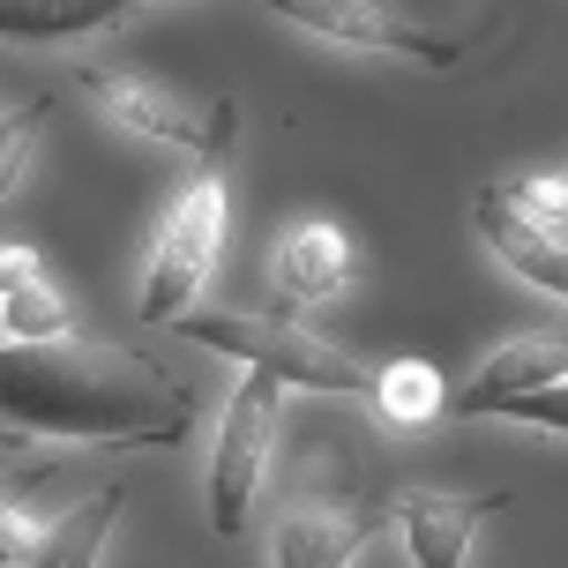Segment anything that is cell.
<instances>
[{"mask_svg": "<svg viewBox=\"0 0 568 568\" xmlns=\"http://www.w3.org/2000/svg\"><path fill=\"white\" fill-rule=\"evenodd\" d=\"M554 382H568V329H539V337L501 344V352L449 397V412L456 419H509L524 397H539Z\"/></svg>", "mask_w": 568, "mask_h": 568, "instance_id": "9c48e42d", "label": "cell"}, {"mask_svg": "<svg viewBox=\"0 0 568 568\" xmlns=\"http://www.w3.org/2000/svg\"><path fill=\"white\" fill-rule=\"evenodd\" d=\"M217 255H225V172H195V180L180 187V202L165 210V225H158L135 314L142 322H180V314H195V292L210 284Z\"/></svg>", "mask_w": 568, "mask_h": 568, "instance_id": "277c9868", "label": "cell"}, {"mask_svg": "<svg viewBox=\"0 0 568 568\" xmlns=\"http://www.w3.org/2000/svg\"><path fill=\"white\" fill-rule=\"evenodd\" d=\"M38 539H45V531H38V524L23 516V501L8 494V516H0V568H30Z\"/></svg>", "mask_w": 568, "mask_h": 568, "instance_id": "ac0fdd59", "label": "cell"}, {"mask_svg": "<svg viewBox=\"0 0 568 568\" xmlns=\"http://www.w3.org/2000/svg\"><path fill=\"white\" fill-rule=\"evenodd\" d=\"M202 352H232L247 359V374H270L277 389H314V397H359L374 404V367L352 359L344 344L300 329L292 314H180L172 322Z\"/></svg>", "mask_w": 568, "mask_h": 568, "instance_id": "3957f363", "label": "cell"}, {"mask_svg": "<svg viewBox=\"0 0 568 568\" xmlns=\"http://www.w3.org/2000/svg\"><path fill=\"white\" fill-rule=\"evenodd\" d=\"M0 344H60L75 337V314L53 292V277L38 270L30 247H0Z\"/></svg>", "mask_w": 568, "mask_h": 568, "instance_id": "7c38bea8", "label": "cell"}, {"mask_svg": "<svg viewBox=\"0 0 568 568\" xmlns=\"http://www.w3.org/2000/svg\"><path fill=\"white\" fill-rule=\"evenodd\" d=\"M509 419L516 426H546V434H568V382H554V389H539V397H524Z\"/></svg>", "mask_w": 568, "mask_h": 568, "instance_id": "d6986e66", "label": "cell"}, {"mask_svg": "<svg viewBox=\"0 0 568 568\" xmlns=\"http://www.w3.org/2000/svg\"><path fill=\"white\" fill-rule=\"evenodd\" d=\"M359 284V247L337 225H292L277 240V292L292 307H322Z\"/></svg>", "mask_w": 568, "mask_h": 568, "instance_id": "8fae6325", "label": "cell"}, {"mask_svg": "<svg viewBox=\"0 0 568 568\" xmlns=\"http://www.w3.org/2000/svg\"><path fill=\"white\" fill-rule=\"evenodd\" d=\"M135 16L128 0H0V38L53 45V38H105Z\"/></svg>", "mask_w": 568, "mask_h": 568, "instance_id": "5bb4252c", "label": "cell"}, {"mask_svg": "<svg viewBox=\"0 0 568 568\" xmlns=\"http://www.w3.org/2000/svg\"><path fill=\"white\" fill-rule=\"evenodd\" d=\"M195 389L113 337L0 344V449H180Z\"/></svg>", "mask_w": 568, "mask_h": 568, "instance_id": "6da1fadb", "label": "cell"}, {"mask_svg": "<svg viewBox=\"0 0 568 568\" xmlns=\"http://www.w3.org/2000/svg\"><path fill=\"white\" fill-rule=\"evenodd\" d=\"M45 120H53V98H45V90L0 113V210H8V195H16V180H23V165H30V150H38V128H45Z\"/></svg>", "mask_w": 568, "mask_h": 568, "instance_id": "2e32d148", "label": "cell"}, {"mask_svg": "<svg viewBox=\"0 0 568 568\" xmlns=\"http://www.w3.org/2000/svg\"><path fill=\"white\" fill-rule=\"evenodd\" d=\"M471 225H479V240H486L501 262H509L516 277H531L539 292L568 300V232L539 225V217H524V210H516L501 187H479V202H471Z\"/></svg>", "mask_w": 568, "mask_h": 568, "instance_id": "30bf717a", "label": "cell"}, {"mask_svg": "<svg viewBox=\"0 0 568 568\" xmlns=\"http://www.w3.org/2000/svg\"><path fill=\"white\" fill-rule=\"evenodd\" d=\"M501 195H509L524 217H539V225L561 232V217H568V180H509Z\"/></svg>", "mask_w": 568, "mask_h": 568, "instance_id": "e0dca14e", "label": "cell"}, {"mask_svg": "<svg viewBox=\"0 0 568 568\" xmlns=\"http://www.w3.org/2000/svg\"><path fill=\"white\" fill-rule=\"evenodd\" d=\"M277 16L307 38L352 45V53H397V60H419V68H456L464 60V38L434 30L412 8H382V0H284Z\"/></svg>", "mask_w": 568, "mask_h": 568, "instance_id": "52a82bcc", "label": "cell"}, {"mask_svg": "<svg viewBox=\"0 0 568 568\" xmlns=\"http://www.w3.org/2000/svg\"><path fill=\"white\" fill-rule=\"evenodd\" d=\"M83 90L128 128V135L172 142V150H187L202 172H225L232 142H240V105H232V98H180V90L150 83V75H120V68H83Z\"/></svg>", "mask_w": 568, "mask_h": 568, "instance_id": "5b68a950", "label": "cell"}, {"mask_svg": "<svg viewBox=\"0 0 568 568\" xmlns=\"http://www.w3.org/2000/svg\"><path fill=\"white\" fill-rule=\"evenodd\" d=\"M277 426H284V389L270 374H247L225 404V426H217V449H210V531L217 539H240L247 531V509L262 494V471L277 456Z\"/></svg>", "mask_w": 568, "mask_h": 568, "instance_id": "8992f818", "label": "cell"}, {"mask_svg": "<svg viewBox=\"0 0 568 568\" xmlns=\"http://www.w3.org/2000/svg\"><path fill=\"white\" fill-rule=\"evenodd\" d=\"M0 516H8V486H0Z\"/></svg>", "mask_w": 568, "mask_h": 568, "instance_id": "ffe728a7", "label": "cell"}, {"mask_svg": "<svg viewBox=\"0 0 568 568\" xmlns=\"http://www.w3.org/2000/svg\"><path fill=\"white\" fill-rule=\"evenodd\" d=\"M374 412L389 426H426L449 412V382L426 359H389V367H374Z\"/></svg>", "mask_w": 568, "mask_h": 568, "instance_id": "9a60e30c", "label": "cell"}, {"mask_svg": "<svg viewBox=\"0 0 568 568\" xmlns=\"http://www.w3.org/2000/svg\"><path fill=\"white\" fill-rule=\"evenodd\" d=\"M120 516H128V486H120V479L75 494V509L45 524V539H38L30 568H98V554H105V539H113Z\"/></svg>", "mask_w": 568, "mask_h": 568, "instance_id": "4fadbf2b", "label": "cell"}, {"mask_svg": "<svg viewBox=\"0 0 568 568\" xmlns=\"http://www.w3.org/2000/svg\"><path fill=\"white\" fill-rule=\"evenodd\" d=\"M389 531V486L374 471V449L359 442V426H337L300 449V479L277 524V568H352L367 554V539Z\"/></svg>", "mask_w": 568, "mask_h": 568, "instance_id": "7a4b0ae2", "label": "cell"}, {"mask_svg": "<svg viewBox=\"0 0 568 568\" xmlns=\"http://www.w3.org/2000/svg\"><path fill=\"white\" fill-rule=\"evenodd\" d=\"M509 509V494H456V486H397L389 531L404 539L412 568H464L486 516Z\"/></svg>", "mask_w": 568, "mask_h": 568, "instance_id": "ba28073f", "label": "cell"}]
</instances>
